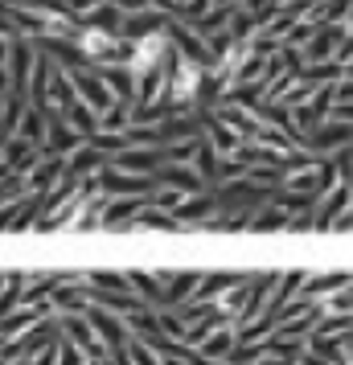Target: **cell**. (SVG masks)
I'll list each match as a JSON object with an SVG mask.
<instances>
[{
    "label": "cell",
    "mask_w": 353,
    "mask_h": 365,
    "mask_svg": "<svg viewBox=\"0 0 353 365\" xmlns=\"http://www.w3.org/2000/svg\"><path fill=\"white\" fill-rule=\"evenodd\" d=\"M74 103H78V91H74V83H70V74L66 70H53L50 91H46V107H41V111H58V115H66Z\"/></svg>",
    "instance_id": "obj_8"
},
{
    "label": "cell",
    "mask_w": 353,
    "mask_h": 365,
    "mask_svg": "<svg viewBox=\"0 0 353 365\" xmlns=\"http://www.w3.org/2000/svg\"><path fill=\"white\" fill-rule=\"evenodd\" d=\"M144 205H152V197H111L107 210H103V226L107 230H123V226H132L135 217L144 214Z\"/></svg>",
    "instance_id": "obj_6"
},
{
    "label": "cell",
    "mask_w": 353,
    "mask_h": 365,
    "mask_svg": "<svg viewBox=\"0 0 353 365\" xmlns=\"http://www.w3.org/2000/svg\"><path fill=\"white\" fill-rule=\"evenodd\" d=\"M70 74V83H74V91H78V99L91 107V111H99V119L116 107V91L107 86V78H103L99 70L91 66V62H83V66H74V70H66Z\"/></svg>",
    "instance_id": "obj_2"
},
{
    "label": "cell",
    "mask_w": 353,
    "mask_h": 365,
    "mask_svg": "<svg viewBox=\"0 0 353 365\" xmlns=\"http://www.w3.org/2000/svg\"><path fill=\"white\" fill-rule=\"evenodd\" d=\"M300 365H337V361H324V357H317V353H304Z\"/></svg>",
    "instance_id": "obj_20"
},
{
    "label": "cell",
    "mask_w": 353,
    "mask_h": 365,
    "mask_svg": "<svg viewBox=\"0 0 353 365\" xmlns=\"http://www.w3.org/2000/svg\"><path fill=\"white\" fill-rule=\"evenodd\" d=\"M62 119H66V123H70V128H74L78 135H83L86 144H91V140H95V135L103 132V119H99V111H91V107H86L83 99L74 103V107H70V111H66Z\"/></svg>",
    "instance_id": "obj_14"
},
{
    "label": "cell",
    "mask_w": 353,
    "mask_h": 365,
    "mask_svg": "<svg viewBox=\"0 0 353 365\" xmlns=\"http://www.w3.org/2000/svg\"><path fill=\"white\" fill-rule=\"evenodd\" d=\"M17 135L29 140V144H37V148H46V140H50V111H41V107L29 103V111H25V119H21Z\"/></svg>",
    "instance_id": "obj_13"
},
{
    "label": "cell",
    "mask_w": 353,
    "mask_h": 365,
    "mask_svg": "<svg viewBox=\"0 0 353 365\" xmlns=\"http://www.w3.org/2000/svg\"><path fill=\"white\" fill-rule=\"evenodd\" d=\"M292 222H296V217L271 201V205H263V210L255 214V226H251V230H263V234H271V230H292Z\"/></svg>",
    "instance_id": "obj_16"
},
{
    "label": "cell",
    "mask_w": 353,
    "mask_h": 365,
    "mask_svg": "<svg viewBox=\"0 0 353 365\" xmlns=\"http://www.w3.org/2000/svg\"><path fill=\"white\" fill-rule=\"evenodd\" d=\"M205 140L214 144V152H218V156H235V152L242 148V140H238V135L230 132V128H226L214 111H205Z\"/></svg>",
    "instance_id": "obj_12"
},
{
    "label": "cell",
    "mask_w": 353,
    "mask_h": 365,
    "mask_svg": "<svg viewBox=\"0 0 353 365\" xmlns=\"http://www.w3.org/2000/svg\"><path fill=\"white\" fill-rule=\"evenodd\" d=\"M205 83H210V70L189 62L173 50V70H168V103L177 111H189L198 99H205Z\"/></svg>",
    "instance_id": "obj_1"
},
{
    "label": "cell",
    "mask_w": 353,
    "mask_h": 365,
    "mask_svg": "<svg viewBox=\"0 0 353 365\" xmlns=\"http://www.w3.org/2000/svg\"><path fill=\"white\" fill-rule=\"evenodd\" d=\"M4 160L13 165V173H17V177H29V173L46 160V148H37V144H29V140L13 135V140H9V148H4Z\"/></svg>",
    "instance_id": "obj_7"
},
{
    "label": "cell",
    "mask_w": 353,
    "mask_h": 365,
    "mask_svg": "<svg viewBox=\"0 0 353 365\" xmlns=\"http://www.w3.org/2000/svg\"><path fill=\"white\" fill-rule=\"evenodd\" d=\"M135 230H181L177 226V217L173 214H165V210H156V205H144V214L132 222Z\"/></svg>",
    "instance_id": "obj_17"
},
{
    "label": "cell",
    "mask_w": 353,
    "mask_h": 365,
    "mask_svg": "<svg viewBox=\"0 0 353 365\" xmlns=\"http://www.w3.org/2000/svg\"><path fill=\"white\" fill-rule=\"evenodd\" d=\"M189 197H198V193H185V189H165V185H156V193H152V205L156 210H165V214H177Z\"/></svg>",
    "instance_id": "obj_18"
},
{
    "label": "cell",
    "mask_w": 353,
    "mask_h": 365,
    "mask_svg": "<svg viewBox=\"0 0 353 365\" xmlns=\"http://www.w3.org/2000/svg\"><path fill=\"white\" fill-rule=\"evenodd\" d=\"M62 4H66V9H70L78 21H86V17H95L103 4H111V0H62Z\"/></svg>",
    "instance_id": "obj_19"
},
{
    "label": "cell",
    "mask_w": 353,
    "mask_h": 365,
    "mask_svg": "<svg viewBox=\"0 0 353 365\" xmlns=\"http://www.w3.org/2000/svg\"><path fill=\"white\" fill-rule=\"evenodd\" d=\"M218 165H222V156L214 152V144L202 140V148H198V156H193V165H189V168H193L205 185H218Z\"/></svg>",
    "instance_id": "obj_15"
},
{
    "label": "cell",
    "mask_w": 353,
    "mask_h": 365,
    "mask_svg": "<svg viewBox=\"0 0 353 365\" xmlns=\"http://www.w3.org/2000/svg\"><path fill=\"white\" fill-rule=\"evenodd\" d=\"M235 349H238V329H235V324H222V329H214L202 345H198V353L214 357V361H230V357H235Z\"/></svg>",
    "instance_id": "obj_10"
},
{
    "label": "cell",
    "mask_w": 353,
    "mask_h": 365,
    "mask_svg": "<svg viewBox=\"0 0 353 365\" xmlns=\"http://www.w3.org/2000/svg\"><path fill=\"white\" fill-rule=\"evenodd\" d=\"M214 115H218L222 123H226V128L238 135V140H242V144H255V140H259V132H263V119L255 115L251 107H238V103H218V107H214Z\"/></svg>",
    "instance_id": "obj_4"
},
{
    "label": "cell",
    "mask_w": 353,
    "mask_h": 365,
    "mask_svg": "<svg viewBox=\"0 0 353 365\" xmlns=\"http://www.w3.org/2000/svg\"><path fill=\"white\" fill-rule=\"evenodd\" d=\"M156 185H165V189H185V193H210V185H205L189 165H165L156 173Z\"/></svg>",
    "instance_id": "obj_9"
},
{
    "label": "cell",
    "mask_w": 353,
    "mask_h": 365,
    "mask_svg": "<svg viewBox=\"0 0 353 365\" xmlns=\"http://www.w3.org/2000/svg\"><path fill=\"white\" fill-rule=\"evenodd\" d=\"M34 70H37L34 46H29L25 37H17V46H13V62H9V91L29 99V83H34Z\"/></svg>",
    "instance_id": "obj_5"
},
{
    "label": "cell",
    "mask_w": 353,
    "mask_h": 365,
    "mask_svg": "<svg viewBox=\"0 0 353 365\" xmlns=\"http://www.w3.org/2000/svg\"><path fill=\"white\" fill-rule=\"evenodd\" d=\"M235 4H242V0H214V9H235Z\"/></svg>",
    "instance_id": "obj_21"
},
{
    "label": "cell",
    "mask_w": 353,
    "mask_h": 365,
    "mask_svg": "<svg viewBox=\"0 0 353 365\" xmlns=\"http://www.w3.org/2000/svg\"><path fill=\"white\" fill-rule=\"evenodd\" d=\"M107 165H111V156H103L95 144H83V148L70 156V177L74 181H86V177H99Z\"/></svg>",
    "instance_id": "obj_11"
},
{
    "label": "cell",
    "mask_w": 353,
    "mask_h": 365,
    "mask_svg": "<svg viewBox=\"0 0 353 365\" xmlns=\"http://www.w3.org/2000/svg\"><path fill=\"white\" fill-rule=\"evenodd\" d=\"M86 320H91V329L99 332V341L111 353H119V349H128L132 341H128V324H123V316L107 312L103 304H91V312H86Z\"/></svg>",
    "instance_id": "obj_3"
}]
</instances>
